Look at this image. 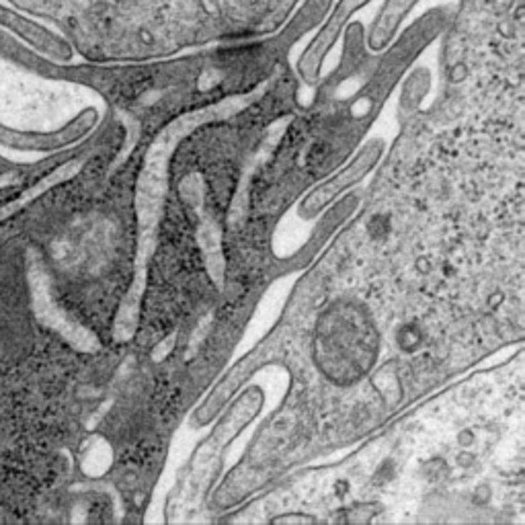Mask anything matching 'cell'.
<instances>
[{"label":"cell","instance_id":"obj_1","mask_svg":"<svg viewBox=\"0 0 525 525\" xmlns=\"http://www.w3.org/2000/svg\"><path fill=\"white\" fill-rule=\"evenodd\" d=\"M380 156V148L378 146H369L353 165H351L347 171H343L341 175H337L333 181H329L327 185L318 187L302 205V212L306 214H314V212H320L331 199H335L347 185L355 183L359 176H363L367 173V169L371 167V163Z\"/></svg>","mask_w":525,"mask_h":525}]
</instances>
